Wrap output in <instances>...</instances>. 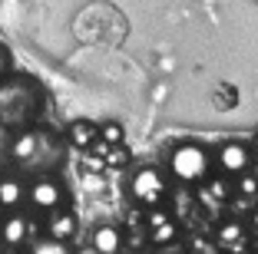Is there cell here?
Returning <instances> with one entry per match:
<instances>
[{"label": "cell", "mask_w": 258, "mask_h": 254, "mask_svg": "<svg viewBox=\"0 0 258 254\" xmlns=\"http://www.w3.org/2000/svg\"><path fill=\"white\" fill-rule=\"evenodd\" d=\"M251 175H255V179H258V165H255V168H251Z\"/></svg>", "instance_id": "cell-25"}, {"label": "cell", "mask_w": 258, "mask_h": 254, "mask_svg": "<svg viewBox=\"0 0 258 254\" xmlns=\"http://www.w3.org/2000/svg\"><path fill=\"white\" fill-rule=\"evenodd\" d=\"M235 192H238V195H245V198H258V179H255L251 172H238Z\"/></svg>", "instance_id": "cell-16"}, {"label": "cell", "mask_w": 258, "mask_h": 254, "mask_svg": "<svg viewBox=\"0 0 258 254\" xmlns=\"http://www.w3.org/2000/svg\"><path fill=\"white\" fill-rule=\"evenodd\" d=\"M225 208L232 211V215H248V211L255 208V198H245V195L235 192V198H225Z\"/></svg>", "instance_id": "cell-18"}, {"label": "cell", "mask_w": 258, "mask_h": 254, "mask_svg": "<svg viewBox=\"0 0 258 254\" xmlns=\"http://www.w3.org/2000/svg\"><path fill=\"white\" fill-rule=\"evenodd\" d=\"M90 244H93V251H99V254L122 251V231L116 228V224H99L96 231H93Z\"/></svg>", "instance_id": "cell-11"}, {"label": "cell", "mask_w": 258, "mask_h": 254, "mask_svg": "<svg viewBox=\"0 0 258 254\" xmlns=\"http://www.w3.org/2000/svg\"><path fill=\"white\" fill-rule=\"evenodd\" d=\"M126 228H129V231H146V208H143V205L126 215Z\"/></svg>", "instance_id": "cell-20"}, {"label": "cell", "mask_w": 258, "mask_h": 254, "mask_svg": "<svg viewBox=\"0 0 258 254\" xmlns=\"http://www.w3.org/2000/svg\"><path fill=\"white\" fill-rule=\"evenodd\" d=\"M40 106H43V93L33 79L27 76H4L0 79V122L10 129H23L37 119Z\"/></svg>", "instance_id": "cell-1"}, {"label": "cell", "mask_w": 258, "mask_h": 254, "mask_svg": "<svg viewBox=\"0 0 258 254\" xmlns=\"http://www.w3.org/2000/svg\"><path fill=\"white\" fill-rule=\"evenodd\" d=\"M10 73V53H7V46H0V79Z\"/></svg>", "instance_id": "cell-23"}, {"label": "cell", "mask_w": 258, "mask_h": 254, "mask_svg": "<svg viewBox=\"0 0 258 254\" xmlns=\"http://www.w3.org/2000/svg\"><path fill=\"white\" fill-rule=\"evenodd\" d=\"M215 244L219 247H232V251H242L248 241H245V228L238 218H228L225 224H219L215 228Z\"/></svg>", "instance_id": "cell-10"}, {"label": "cell", "mask_w": 258, "mask_h": 254, "mask_svg": "<svg viewBox=\"0 0 258 254\" xmlns=\"http://www.w3.org/2000/svg\"><path fill=\"white\" fill-rule=\"evenodd\" d=\"M76 228H80V221H76V215L70 208H63V205H56V208L46 211V234H53V238L67 241L76 234Z\"/></svg>", "instance_id": "cell-8"}, {"label": "cell", "mask_w": 258, "mask_h": 254, "mask_svg": "<svg viewBox=\"0 0 258 254\" xmlns=\"http://www.w3.org/2000/svg\"><path fill=\"white\" fill-rule=\"evenodd\" d=\"M10 139H14V129L0 122V158H4V155L10 152Z\"/></svg>", "instance_id": "cell-22"}, {"label": "cell", "mask_w": 258, "mask_h": 254, "mask_svg": "<svg viewBox=\"0 0 258 254\" xmlns=\"http://www.w3.org/2000/svg\"><path fill=\"white\" fill-rule=\"evenodd\" d=\"M27 202V185L17 175H0V211H14Z\"/></svg>", "instance_id": "cell-9"}, {"label": "cell", "mask_w": 258, "mask_h": 254, "mask_svg": "<svg viewBox=\"0 0 258 254\" xmlns=\"http://www.w3.org/2000/svg\"><path fill=\"white\" fill-rule=\"evenodd\" d=\"M251 247H255V251H258V238H255V241H251Z\"/></svg>", "instance_id": "cell-26"}, {"label": "cell", "mask_w": 258, "mask_h": 254, "mask_svg": "<svg viewBox=\"0 0 258 254\" xmlns=\"http://www.w3.org/2000/svg\"><path fill=\"white\" fill-rule=\"evenodd\" d=\"M192 208H196V192H192V185H179L172 188V218H189Z\"/></svg>", "instance_id": "cell-13"}, {"label": "cell", "mask_w": 258, "mask_h": 254, "mask_svg": "<svg viewBox=\"0 0 258 254\" xmlns=\"http://www.w3.org/2000/svg\"><path fill=\"white\" fill-rule=\"evenodd\" d=\"M251 149H255V152H258V135H255V145H251Z\"/></svg>", "instance_id": "cell-27"}, {"label": "cell", "mask_w": 258, "mask_h": 254, "mask_svg": "<svg viewBox=\"0 0 258 254\" xmlns=\"http://www.w3.org/2000/svg\"><path fill=\"white\" fill-rule=\"evenodd\" d=\"M209 165H212L209 152L196 142H182L169 152V172H172L175 182H182V185H199L209 175Z\"/></svg>", "instance_id": "cell-2"}, {"label": "cell", "mask_w": 258, "mask_h": 254, "mask_svg": "<svg viewBox=\"0 0 258 254\" xmlns=\"http://www.w3.org/2000/svg\"><path fill=\"white\" fill-rule=\"evenodd\" d=\"M67 135H70V145L83 152V149H90L93 139L99 135V126H96V122H90V119H76V122H70Z\"/></svg>", "instance_id": "cell-12"}, {"label": "cell", "mask_w": 258, "mask_h": 254, "mask_svg": "<svg viewBox=\"0 0 258 254\" xmlns=\"http://www.w3.org/2000/svg\"><path fill=\"white\" fill-rule=\"evenodd\" d=\"M30 218L20 215V211H7V215L0 218V244H7V247H20L27 244V238H30Z\"/></svg>", "instance_id": "cell-6"}, {"label": "cell", "mask_w": 258, "mask_h": 254, "mask_svg": "<svg viewBox=\"0 0 258 254\" xmlns=\"http://www.w3.org/2000/svg\"><path fill=\"white\" fill-rule=\"evenodd\" d=\"M219 168L225 175H238V172H245L251 165V152H248V145H242V142H225V145H219Z\"/></svg>", "instance_id": "cell-7"}, {"label": "cell", "mask_w": 258, "mask_h": 254, "mask_svg": "<svg viewBox=\"0 0 258 254\" xmlns=\"http://www.w3.org/2000/svg\"><path fill=\"white\" fill-rule=\"evenodd\" d=\"M103 162H106V168H109V165H126L129 162V152L122 149V142H116V145H109V149H106Z\"/></svg>", "instance_id": "cell-19"}, {"label": "cell", "mask_w": 258, "mask_h": 254, "mask_svg": "<svg viewBox=\"0 0 258 254\" xmlns=\"http://www.w3.org/2000/svg\"><path fill=\"white\" fill-rule=\"evenodd\" d=\"M248 215H251V231H255V234H258V208H251V211H248Z\"/></svg>", "instance_id": "cell-24"}, {"label": "cell", "mask_w": 258, "mask_h": 254, "mask_svg": "<svg viewBox=\"0 0 258 254\" xmlns=\"http://www.w3.org/2000/svg\"><path fill=\"white\" fill-rule=\"evenodd\" d=\"M175 218H169V221H162V224H156V228H149V241L152 244H159V247H166L169 241H175Z\"/></svg>", "instance_id": "cell-14"}, {"label": "cell", "mask_w": 258, "mask_h": 254, "mask_svg": "<svg viewBox=\"0 0 258 254\" xmlns=\"http://www.w3.org/2000/svg\"><path fill=\"white\" fill-rule=\"evenodd\" d=\"M189 247L192 251H219V244H215V238H189Z\"/></svg>", "instance_id": "cell-21"}, {"label": "cell", "mask_w": 258, "mask_h": 254, "mask_svg": "<svg viewBox=\"0 0 258 254\" xmlns=\"http://www.w3.org/2000/svg\"><path fill=\"white\" fill-rule=\"evenodd\" d=\"M63 198H67V192H63V185L53 175H40V179H33L30 188H27V202H30L33 211H50V208H56V205H63Z\"/></svg>", "instance_id": "cell-5"}, {"label": "cell", "mask_w": 258, "mask_h": 254, "mask_svg": "<svg viewBox=\"0 0 258 254\" xmlns=\"http://www.w3.org/2000/svg\"><path fill=\"white\" fill-rule=\"evenodd\" d=\"M129 195L136 198V205H143V208H152V205H162L169 195V179L162 168H156V165H146V168H139L136 175H133V182H129Z\"/></svg>", "instance_id": "cell-3"}, {"label": "cell", "mask_w": 258, "mask_h": 254, "mask_svg": "<svg viewBox=\"0 0 258 254\" xmlns=\"http://www.w3.org/2000/svg\"><path fill=\"white\" fill-rule=\"evenodd\" d=\"M99 139H106L109 145H116V142L126 139V129H122L119 122H103V126H99Z\"/></svg>", "instance_id": "cell-17"}, {"label": "cell", "mask_w": 258, "mask_h": 254, "mask_svg": "<svg viewBox=\"0 0 258 254\" xmlns=\"http://www.w3.org/2000/svg\"><path fill=\"white\" fill-rule=\"evenodd\" d=\"M30 247L37 254H67V241L53 238V234H43V238H33Z\"/></svg>", "instance_id": "cell-15"}, {"label": "cell", "mask_w": 258, "mask_h": 254, "mask_svg": "<svg viewBox=\"0 0 258 254\" xmlns=\"http://www.w3.org/2000/svg\"><path fill=\"white\" fill-rule=\"evenodd\" d=\"M46 149H50V139H46L43 132H37V129L23 126V129H17V132H14L7 155L14 158V162H20V165H37L40 155H43Z\"/></svg>", "instance_id": "cell-4"}]
</instances>
